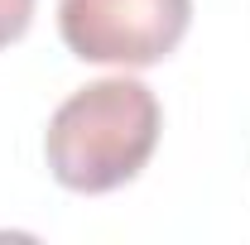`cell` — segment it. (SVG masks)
<instances>
[{
    "label": "cell",
    "instance_id": "obj_1",
    "mask_svg": "<svg viewBox=\"0 0 250 245\" xmlns=\"http://www.w3.org/2000/svg\"><path fill=\"white\" fill-rule=\"evenodd\" d=\"M164 111L140 77H101L62 101L43 135L48 173L67 192H116L154 159Z\"/></svg>",
    "mask_w": 250,
    "mask_h": 245
},
{
    "label": "cell",
    "instance_id": "obj_2",
    "mask_svg": "<svg viewBox=\"0 0 250 245\" xmlns=\"http://www.w3.org/2000/svg\"><path fill=\"white\" fill-rule=\"evenodd\" d=\"M192 0H58L67 53L111 67H154L183 43Z\"/></svg>",
    "mask_w": 250,
    "mask_h": 245
},
{
    "label": "cell",
    "instance_id": "obj_3",
    "mask_svg": "<svg viewBox=\"0 0 250 245\" xmlns=\"http://www.w3.org/2000/svg\"><path fill=\"white\" fill-rule=\"evenodd\" d=\"M34 24V0H0V48L24 39Z\"/></svg>",
    "mask_w": 250,
    "mask_h": 245
}]
</instances>
